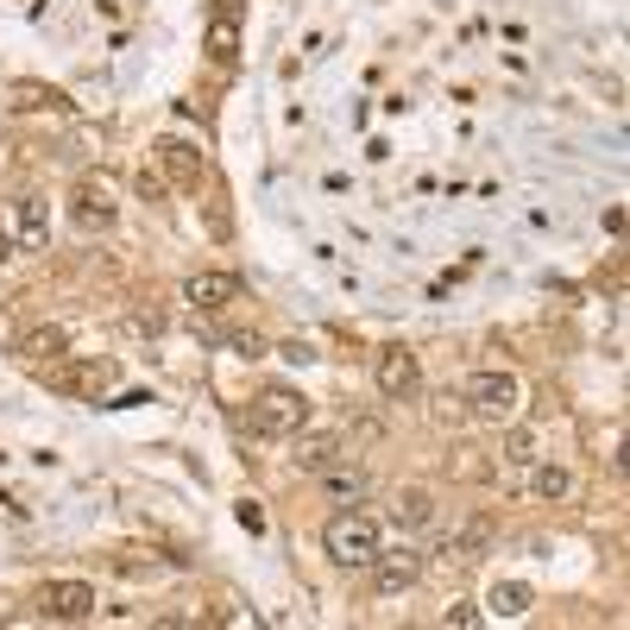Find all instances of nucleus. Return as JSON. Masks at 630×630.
Wrapping results in <instances>:
<instances>
[{
  "label": "nucleus",
  "instance_id": "nucleus-11",
  "mask_svg": "<svg viewBox=\"0 0 630 630\" xmlns=\"http://www.w3.org/2000/svg\"><path fill=\"white\" fill-rule=\"evenodd\" d=\"M392 524H397V530H429V524H435V492H429V486H404L397 505H392Z\"/></svg>",
  "mask_w": 630,
  "mask_h": 630
},
{
  "label": "nucleus",
  "instance_id": "nucleus-18",
  "mask_svg": "<svg viewBox=\"0 0 630 630\" xmlns=\"http://www.w3.org/2000/svg\"><path fill=\"white\" fill-rule=\"evenodd\" d=\"M20 240L26 246H44V240H51V209H44L39 196L20 202Z\"/></svg>",
  "mask_w": 630,
  "mask_h": 630
},
{
  "label": "nucleus",
  "instance_id": "nucleus-19",
  "mask_svg": "<svg viewBox=\"0 0 630 630\" xmlns=\"http://www.w3.org/2000/svg\"><path fill=\"white\" fill-rule=\"evenodd\" d=\"M63 328H39V335H26V359H63Z\"/></svg>",
  "mask_w": 630,
  "mask_h": 630
},
{
  "label": "nucleus",
  "instance_id": "nucleus-8",
  "mask_svg": "<svg viewBox=\"0 0 630 630\" xmlns=\"http://www.w3.org/2000/svg\"><path fill=\"white\" fill-rule=\"evenodd\" d=\"M366 573H373V592H410L416 580H423V555L416 549H378Z\"/></svg>",
  "mask_w": 630,
  "mask_h": 630
},
{
  "label": "nucleus",
  "instance_id": "nucleus-21",
  "mask_svg": "<svg viewBox=\"0 0 630 630\" xmlns=\"http://www.w3.org/2000/svg\"><path fill=\"white\" fill-rule=\"evenodd\" d=\"M240 524H246V530H265V511H258V505H253V498H240Z\"/></svg>",
  "mask_w": 630,
  "mask_h": 630
},
{
  "label": "nucleus",
  "instance_id": "nucleus-14",
  "mask_svg": "<svg viewBox=\"0 0 630 630\" xmlns=\"http://www.w3.org/2000/svg\"><path fill=\"white\" fill-rule=\"evenodd\" d=\"M158 152H164V164H171V177H177V183H202V171H209L202 152H196V145H183V139H164Z\"/></svg>",
  "mask_w": 630,
  "mask_h": 630
},
{
  "label": "nucleus",
  "instance_id": "nucleus-16",
  "mask_svg": "<svg viewBox=\"0 0 630 630\" xmlns=\"http://www.w3.org/2000/svg\"><path fill=\"white\" fill-rule=\"evenodd\" d=\"M530 492L536 498H568L573 492V472L561 467V460H542V467H530Z\"/></svg>",
  "mask_w": 630,
  "mask_h": 630
},
{
  "label": "nucleus",
  "instance_id": "nucleus-12",
  "mask_svg": "<svg viewBox=\"0 0 630 630\" xmlns=\"http://www.w3.org/2000/svg\"><path fill=\"white\" fill-rule=\"evenodd\" d=\"M322 486H328V498H335L341 511H354L359 498L373 492V479H366V472H354V460H347V467H335V472H322Z\"/></svg>",
  "mask_w": 630,
  "mask_h": 630
},
{
  "label": "nucleus",
  "instance_id": "nucleus-3",
  "mask_svg": "<svg viewBox=\"0 0 630 630\" xmlns=\"http://www.w3.org/2000/svg\"><path fill=\"white\" fill-rule=\"evenodd\" d=\"M246 423H253V435H265V441H291L296 429H309V397L284 392V385H277V392H258Z\"/></svg>",
  "mask_w": 630,
  "mask_h": 630
},
{
  "label": "nucleus",
  "instance_id": "nucleus-6",
  "mask_svg": "<svg viewBox=\"0 0 630 630\" xmlns=\"http://www.w3.org/2000/svg\"><path fill=\"white\" fill-rule=\"evenodd\" d=\"M291 441H296V454H291V460H296V472H315V479L354 460V448H347V435H328V429H322V435H309V429H296Z\"/></svg>",
  "mask_w": 630,
  "mask_h": 630
},
{
  "label": "nucleus",
  "instance_id": "nucleus-10",
  "mask_svg": "<svg viewBox=\"0 0 630 630\" xmlns=\"http://www.w3.org/2000/svg\"><path fill=\"white\" fill-rule=\"evenodd\" d=\"M70 221H77L82 234H108V227H114V196H108V183H82L77 196H70Z\"/></svg>",
  "mask_w": 630,
  "mask_h": 630
},
{
  "label": "nucleus",
  "instance_id": "nucleus-7",
  "mask_svg": "<svg viewBox=\"0 0 630 630\" xmlns=\"http://www.w3.org/2000/svg\"><path fill=\"white\" fill-rule=\"evenodd\" d=\"M51 385L58 392H77V397H101V392H114L120 385V366L114 359H89V366H63V359H51Z\"/></svg>",
  "mask_w": 630,
  "mask_h": 630
},
{
  "label": "nucleus",
  "instance_id": "nucleus-15",
  "mask_svg": "<svg viewBox=\"0 0 630 630\" xmlns=\"http://www.w3.org/2000/svg\"><path fill=\"white\" fill-rule=\"evenodd\" d=\"M486 542H492V524H486V517H472L460 536H448V561H479Z\"/></svg>",
  "mask_w": 630,
  "mask_h": 630
},
{
  "label": "nucleus",
  "instance_id": "nucleus-5",
  "mask_svg": "<svg viewBox=\"0 0 630 630\" xmlns=\"http://www.w3.org/2000/svg\"><path fill=\"white\" fill-rule=\"evenodd\" d=\"M373 378H378V392L392 397V404H410V397L423 392V366H416L410 347H378Z\"/></svg>",
  "mask_w": 630,
  "mask_h": 630
},
{
  "label": "nucleus",
  "instance_id": "nucleus-1",
  "mask_svg": "<svg viewBox=\"0 0 630 630\" xmlns=\"http://www.w3.org/2000/svg\"><path fill=\"white\" fill-rule=\"evenodd\" d=\"M322 549H328V561H341V568H373V555L385 549V530H378V517H366V511H341V517H328Z\"/></svg>",
  "mask_w": 630,
  "mask_h": 630
},
{
  "label": "nucleus",
  "instance_id": "nucleus-4",
  "mask_svg": "<svg viewBox=\"0 0 630 630\" xmlns=\"http://www.w3.org/2000/svg\"><path fill=\"white\" fill-rule=\"evenodd\" d=\"M95 587L89 580H51V587L39 592V618H51V624H89L95 618Z\"/></svg>",
  "mask_w": 630,
  "mask_h": 630
},
{
  "label": "nucleus",
  "instance_id": "nucleus-17",
  "mask_svg": "<svg viewBox=\"0 0 630 630\" xmlns=\"http://www.w3.org/2000/svg\"><path fill=\"white\" fill-rule=\"evenodd\" d=\"M209 58H215V63H234V58H240V26H234V13H215V20H209Z\"/></svg>",
  "mask_w": 630,
  "mask_h": 630
},
{
  "label": "nucleus",
  "instance_id": "nucleus-20",
  "mask_svg": "<svg viewBox=\"0 0 630 630\" xmlns=\"http://www.w3.org/2000/svg\"><path fill=\"white\" fill-rule=\"evenodd\" d=\"M505 460H511V467H536V441H530V429H511V435H505Z\"/></svg>",
  "mask_w": 630,
  "mask_h": 630
},
{
  "label": "nucleus",
  "instance_id": "nucleus-13",
  "mask_svg": "<svg viewBox=\"0 0 630 630\" xmlns=\"http://www.w3.org/2000/svg\"><path fill=\"white\" fill-rule=\"evenodd\" d=\"M530 599H536V592L524 587V580H498V587L486 592V618H524Z\"/></svg>",
  "mask_w": 630,
  "mask_h": 630
},
{
  "label": "nucleus",
  "instance_id": "nucleus-2",
  "mask_svg": "<svg viewBox=\"0 0 630 630\" xmlns=\"http://www.w3.org/2000/svg\"><path fill=\"white\" fill-rule=\"evenodd\" d=\"M460 404H467L479 423L511 429V423H517V404H524V385H517V373H472L467 392H460Z\"/></svg>",
  "mask_w": 630,
  "mask_h": 630
},
{
  "label": "nucleus",
  "instance_id": "nucleus-22",
  "mask_svg": "<svg viewBox=\"0 0 630 630\" xmlns=\"http://www.w3.org/2000/svg\"><path fill=\"white\" fill-rule=\"evenodd\" d=\"M7 258H13V234H7V227H0V265H7Z\"/></svg>",
  "mask_w": 630,
  "mask_h": 630
},
{
  "label": "nucleus",
  "instance_id": "nucleus-9",
  "mask_svg": "<svg viewBox=\"0 0 630 630\" xmlns=\"http://www.w3.org/2000/svg\"><path fill=\"white\" fill-rule=\"evenodd\" d=\"M234 296H240V284L227 272H196L190 284H183V303H190L196 315H221Z\"/></svg>",
  "mask_w": 630,
  "mask_h": 630
}]
</instances>
